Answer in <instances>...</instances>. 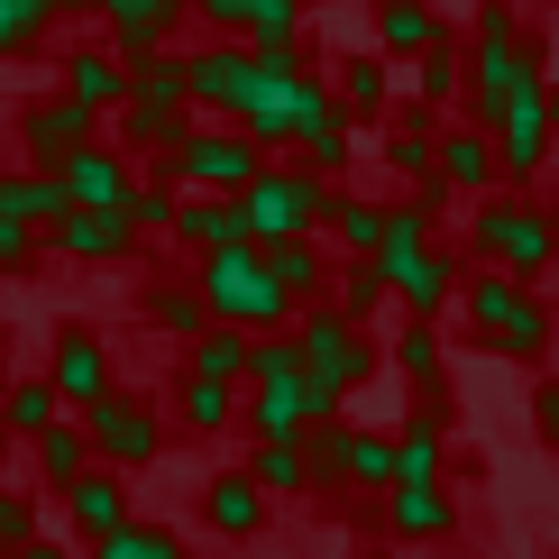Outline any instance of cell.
I'll list each match as a JSON object with an SVG mask.
<instances>
[{"instance_id": "8", "label": "cell", "mask_w": 559, "mask_h": 559, "mask_svg": "<svg viewBox=\"0 0 559 559\" xmlns=\"http://www.w3.org/2000/svg\"><path fill=\"white\" fill-rule=\"evenodd\" d=\"M302 459H312V486H358V496L394 486V431H367V423H312Z\"/></svg>"}, {"instance_id": "4", "label": "cell", "mask_w": 559, "mask_h": 559, "mask_svg": "<svg viewBox=\"0 0 559 559\" xmlns=\"http://www.w3.org/2000/svg\"><path fill=\"white\" fill-rule=\"evenodd\" d=\"M258 166H266V147L248 129H229V120H183V138L156 156V175H166L175 193H248Z\"/></svg>"}, {"instance_id": "38", "label": "cell", "mask_w": 559, "mask_h": 559, "mask_svg": "<svg viewBox=\"0 0 559 559\" xmlns=\"http://www.w3.org/2000/svg\"><path fill=\"white\" fill-rule=\"evenodd\" d=\"M92 559H183V532L175 523H120V532H102V542H92Z\"/></svg>"}, {"instance_id": "32", "label": "cell", "mask_w": 559, "mask_h": 559, "mask_svg": "<svg viewBox=\"0 0 559 559\" xmlns=\"http://www.w3.org/2000/svg\"><path fill=\"white\" fill-rule=\"evenodd\" d=\"M56 19H92V0H0V56H28L46 46Z\"/></svg>"}, {"instance_id": "39", "label": "cell", "mask_w": 559, "mask_h": 559, "mask_svg": "<svg viewBox=\"0 0 559 559\" xmlns=\"http://www.w3.org/2000/svg\"><path fill=\"white\" fill-rule=\"evenodd\" d=\"M431 138H440V129H431V110H423V102H413V110H404V120H394V129H385V166H394V175H404V183H423V175H431Z\"/></svg>"}, {"instance_id": "33", "label": "cell", "mask_w": 559, "mask_h": 559, "mask_svg": "<svg viewBox=\"0 0 559 559\" xmlns=\"http://www.w3.org/2000/svg\"><path fill=\"white\" fill-rule=\"evenodd\" d=\"M321 302H331L340 321H358V331H367V321L385 312V275H377V258H340V266H331V294H321Z\"/></svg>"}, {"instance_id": "35", "label": "cell", "mask_w": 559, "mask_h": 559, "mask_svg": "<svg viewBox=\"0 0 559 559\" xmlns=\"http://www.w3.org/2000/svg\"><path fill=\"white\" fill-rule=\"evenodd\" d=\"M183 377H221V385H248V331H202V340H183Z\"/></svg>"}, {"instance_id": "21", "label": "cell", "mask_w": 559, "mask_h": 559, "mask_svg": "<svg viewBox=\"0 0 559 559\" xmlns=\"http://www.w3.org/2000/svg\"><path fill=\"white\" fill-rule=\"evenodd\" d=\"M431 46H450L431 0H377V56L385 64H413V56H431Z\"/></svg>"}, {"instance_id": "22", "label": "cell", "mask_w": 559, "mask_h": 559, "mask_svg": "<svg viewBox=\"0 0 559 559\" xmlns=\"http://www.w3.org/2000/svg\"><path fill=\"white\" fill-rule=\"evenodd\" d=\"M258 258H266V275H275V294H285L294 302V312H302V302H321V294H331V248H321V239H275V248H258Z\"/></svg>"}, {"instance_id": "6", "label": "cell", "mask_w": 559, "mask_h": 559, "mask_svg": "<svg viewBox=\"0 0 559 559\" xmlns=\"http://www.w3.org/2000/svg\"><path fill=\"white\" fill-rule=\"evenodd\" d=\"M468 248H477L496 275H514V285H532V275H550V266H559V229H550L542 202H477Z\"/></svg>"}, {"instance_id": "42", "label": "cell", "mask_w": 559, "mask_h": 559, "mask_svg": "<svg viewBox=\"0 0 559 559\" xmlns=\"http://www.w3.org/2000/svg\"><path fill=\"white\" fill-rule=\"evenodd\" d=\"M37 258H46V239H37V229H19L10 212H0V275H37Z\"/></svg>"}, {"instance_id": "37", "label": "cell", "mask_w": 559, "mask_h": 559, "mask_svg": "<svg viewBox=\"0 0 559 559\" xmlns=\"http://www.w3.org/2000/svg\"><path fill=\"white\" fill-rule=\"evenodd\" d=\"M385 358H394V377H413V385H440V367H450V348H440V331H431V321H404V331H394L385 340Z\"/></svg>"}, {"instance_id": "25", "label": "cell", "mask_w": 559, "mask_h": 559, "mask_svg": "<svg viewBox=\"0 0 559 559\" xmlns=\"http://www.w3.org/2000/svg\"><path fill=\"white\" fill-rule=\"evenodd\" d=\"M83 468H92V440H83V423H74V413H56V423L28 440V477L46 486V496H56V486H74Z\"/></svg>"}, {"instance_id": "34", "label": "cell", "mask_w": 559, "mask_h": 559, "mask_svg": "<svg viewBox=\"0 0 559 559\" xmlns=\"http://www.w3.org/2000/svg\"><path fill=\"white\" fill-rule=\"evenodd\" d=\"M248 486H258L266 504H285L312 486V459H302V440H258V459H248Z\"/></svg>"}, {"instance_id": "47", "label": "cell", "mask_w": 559, "mask_h": 559, "mask_svg": "<svg viewBox=\"0 0 559 559\" xmlns=\"http://www.w3.org/2000/svg\"><path fill=\"white\" fill-rule=\"evenodd\" d=\"M0 367H10V331H0Z\"/></svg>"}, {"instance_id": "31", "label": "cell", "mask_w": 559, "mask_h": 559, "mask_svg": "<svg viewBox=\"0 0 559 559\" xmlns=\"http://www.w3.org/2000/svg\"><path fill=\"white\" fill-rule=\"evenodd\" d=\"M321 229H331L340 258H377V239H385V202H358V193H340V183H331V202H321Z\"/></svg>"}, {"instance_id": "20", "label": "cell", "mask_w": 559, "mask_h": 559, "mask_svg": "<svg viewBox=\"0 0 559 559\" xmlns=\"http://www.w3.org/2000/svg\"><path fill=\"white\" fill-rule=\"evenodd\" d=\"M266 514H275V504L258 496V486H248V468H221L212 486H202V523H212L221 542H258Z\"/></svg>"}, {"instance_id": "23", "label": "cell", "mask_w": 559, "mask_h": 559, "mask_svg": "<svg viewBox=\"0 0 559 559\" xmlns=\"http://www.w3.org/2000/svg\"><path fill=\"white\" fill-rule=\"evenodd\" d=\"M0 212H10L19 229H37V239H46V229H56L64 212H74V202H64L56 166H10V175H0Z\"/></svg>"}, {"instance_id": "26", "label": "cell", "mask_w": 559, "mask_h": 559, "mask_svg": "<svg viewBox=\"0 0 559 559\" xmlns=\"http://www.w3.org/2000/svg\"><path fill=\"white\" fill-rule=\"evenodd\" d=\"M239 37L258 64H302V0H248Z\"/></svg>"}, {"instance_id": "41", "label": "cell", "mask_w": 559, "mask_h": 559, "mask_svg": "<svg viewBox=\"0 0 559 559\" xmlns=\"http://www.w3.org/2000/svg\"><path fill=\"white\" fill-rule=\"evenodd\" d=\"M175 202H183V193H175L166 175H138L120 212H129V229H138V239H166V229H175Z\"/></svg>"}, {"instance_id": "2", "label": "cell", "mask_w": 559, "mask_h": 559, "mask_svg": "<svg viewBox=\"0 0 559 559\" xmlns=\"http://www.w3.org/2000/svg\"><path fill=\"white\" fill-rule=\"evenodd\" d=\"M193 294H202V312H212L221 331H248V340L294 331V302L275 294L258 248H212V258H193Z\"/></svg>"}, {"instance_id": "16", "label": "cell", "mask_w": 559, "mask_h": 559, "mask_svg": "<svg viewBox=\"0 0 559 559\" xmlns=\"http://www.w3.org/2000/svg\"><path fill=\"white\" fill-rule=\"evenodd\" d=\"M46 248H56L64 266H129L138 229H129V212H64L56 229H46Z\"/></svg>"}, {"instance_id": "40", "label": "cell", "mask_w": 559, "mask_h": 559, "mask_svg": "<svg viewBox=\"0 0 559 559\" xmlns=\"http://www.w3.org/2000/svg\"><path fill=\"white\" fill-rule=\"evenodd\" d=\"M468 92V56L459 46H431V56H413V102L440 110V102H459Z\"/></svg>"}, {"instance_id": "11", "label": "cell", "mask_w": 559, "mask_h": 559, "mask_svg": "<svg viewBox=\"0 0 559 559\" xmlns=\"http://www.w3.org/2000/svg\"><path fill=\"white\" fill-rule=\"evenodd\" d=\"M92 138H102V120L74 110L64 92H28V102H19V120H10V147L28 156V166H64V156L92 147Z\"/></svg>"}, {"instance_id": "44", "label": "cell", "mask_w": 559, "mask_h": 559, "mask_svg": "<svg viewBox=\"0 0 559 559\" xmlns=\"http://www.w3.org/2000/svg\"><path fill=\"white\" fill-rule=\"evenodd\" d=\"M532 431H542V440H559V385H542V394H532Z\"/></svg>"}, {"instance_id": "24", "label": "cell", "mask_w": 559, "mask_h": 559, "mask_svg": "<svg viewBox=\"0 0 559 559\" xmlns=\"http://www.w3.org/2000/svg\"><path fill=\"white\" fill-rule=\"evenodd\" d=\"M138 321H147V331H166L175 348L212 331V312H202V294H193V275H156V285L138 294Z\"/></svg>"}, {"instance_id": "17", "label": "cell", "mask_w": 559, "mask_h": 559, "mask_svg": "<svg viewBox=\"0 0 559 559\" xmlns=\"http://www.w3.org/2000/svg\"><path fill=\"white\" fill-rule=\"evenodd\" d=\"M56 504H64V523H74L83 542H102V532L129 523V477L120 468H83L74 486H56Z\"/></svg>"}, {"instance_id": "45", "label": "cell", "mask_w": 559, "mask_h": 559, "mask_svg": "<svg viewBox=\"0 0 559 559\" xmlns=\"http://www.w3.org/2000/svg\"><path fill=\"white\" fill-rule=\"evenodd\" d=\"M0 559H74V550H64V542H46V532H37V542H10Z\"/></svg>"}, {"instance_id": "46", "label": "cell", "mask_w": 559, "mask_h": 559, "mask_svg": "<svg viewBox=\"0 0 559 559\" xmlns=\"http://www.w3.org/2000/svg\"><path fill=\"white\" fill-rule=\"evenodd\" d=\"M10 166H19V147H10V129H0V175H10Z\"/></svg>"}, {"instance_id": "15", "label": "cell", "mask_w": 559, "mask_h": 559, "mask_svg": "<svg viewBox=\"0 0 559 559\" xmlns=\"http://www.w3.org/2000/svg\"><path fill=\"white\" fill-rule=\"evenodd\" d=\"M56 183H64V202H74V212H120L129 183H138V156H120L110 138H92V147H74V156L56 166Z\"/></svg>"}, {"instance_id": "14", "label": "cell", "mask_w": 559, "mask_h": 559, "mask_svg": "<svg viewBox=\"0 0 559 559\" xmlns=\"http://www.w3.org/2000/svg\"><path fill=\"white\" fill-rule=\"evenodd\" d=\"M92 19H102V46L110 56H166L175 28H183V0H92Z\"/></svg>"}, {"instance_id": "7", "label": "cell", "mask_w": 559, "mask_h": 559, "mask_svg": "<svg viewBox=\"0 0 559 559\" xmlns=\"http://www.w3.org/2000/svg\"><path fill=\"white\" fill-rule=\"evenodd\" d=\"M74 423H83V440H92V468H120V477L156 468V450H166V413H156L147 394H129V385H110L102 404L74 413Z\"/></svg>"}, {"instance_id": "27", "label": "cell", "mask_w": 559, "mask_h": 559, "mask_svg": "<svg viewBox=\"0 0 559 559\" xmlns=\"http://www.w3.org/2000/svg\"><path fill=\"white\" fill-rule=\"evenodd\" d=\"M459 504L440 496V486H385V532L394 542H450Z\"/></svg>"}, {"instance_id": "18", "label": "cell", "mask_w": 559, "mask_h": 559, "mask_svg": "<svg viewBox=\"0 0 559 559\" xmlns=\"http://www.w3.org/2000/svg\"><path fill=\"white\" fill-rule=\"evenodd\" d=\"M166 239H183L193 258H212V248H248L239 193H183V202H175V229H166Z\"/></svg>"}, {"instance_id": "12", "label": "cell", "mask_w": 559, "mask_h": 559, "mask_svg": "<svg viewBox=\"0 0 559 559\" xmlns=\"http://www.w3.org/2000/svg\"><path fill=\"white\" fill-rule=\"evenodd\" d=\"M46 385H56V404L64 413H83V404H102L110 385V348H102V331H83V321H64L56 340H46Z\"/></svg>"}, {"instance_id": "5", "label": "cell", "mask_w": 559, "mask_h": 559, "mask_svg": "<svg viewBox=\"0 0 559 559\" xmlns=\"http://www.w3.org/2000/svg\"><path fill=\"white\" fill-rule=\"evenodd\" d=\"M321 202H331V183L285 166V156H266L258 175H248L239 193V221H248V248H275V239H312L321 229Z\"/></svg>"}, {"instance_id": "1", "label": "cell", "mask_w": 559, "mask_h": 559, "mask_svg": "<svg viewBox=\"0 0 559 559\" xmlns=\"http://www.w3.org/2000/svg\"><path fill=\"white\" fill-rule=\"evenodd\" d=\"M285 340H294V358H302V404H312V423H340L348 394L377 377V340H367L358 321H340L331 302H302Z\"/></svg>"}, {"instance_id": "10", "label": "cell", "mask_w": 559, "mask_h": 559, "mask_svg": "<svg viewBox=\"0 0 559 559\" xmlns=\"http://www.w3.org/2000/svg\"><path fill=\"white\" fill-rule=\"evenodd\" d=\"M248 83H258V56H248L239 37H212L183 56V102H193V120H239Z\"/></svg>"}, {"instance_id": "29", "label": "cell", "mask_w": 559, "mask_h": 559, "mask_svg": "<svg viewBox=\"0 0 559 559\" xmlns=\"http://www.w3.org/2000/svg\"><path fill=\"white\" fill-rule=\"evenodd\" d=\"M229 423H239V385H221V377H175V431L221 440Z\"/></svg>"}, {"instance_id": "36", "label": "cell", "mask_w": 559, "mask_h": 559, "mask_svg": "<svg viewBox=\"0 0 559 559\" xmlns=\"http://www.w3.org/2000/svg\"><path fill=\"white\" fill-rule=\"evenodd\" d=\"M56 385H46V377H10V385H0V431H10V440H37L46 423H56Z\"/></svg>"}, {"instance_id": "43", "label": "cell", "mask_w": 559, "mask_h": 559, "mask_svg": "<svg viewBox=\"0 0 559 559\" xmlns=\"http://www.w3.org/2000/svg\"><path fill=\"white\" fill-rule=\"evenodd\" d=\"M183 19H202V28H221V37H239V19H248V0H183Z\"/></svg>"}, {"instance_id": "3", "label": "cell", "mask_w": 559, "mask_h": 559, "mask_svg": "<svg viewBox=\"0 0 559 559\" xmlns=\"http://www.w3.org/2000/svg\"><path fill=\"white\" fill-rule=\"evenodd\" d=\"M459 302H468L477 340L496 348V358H514V367L550 358V302L532 285H514V275H459Z\"/></svg>"}, {"instance_id": "9", "label": "cell", "mask_w": 559, "mask_h": 559, "mask_svg": "<svg viewBox=\"0 0 559 559\" xmlns=\"http://www.w3.org/2000/svg\"><path fill=\"white\" fill-rule=\"evenodd\" d=\"M550 129H559V110H550V83H532V92H514V102L486 120V138H496V175L504 183H532L550 166Z\"/></svg>"}, {"instance_id": "30", "label": "cell", "mask_w": 559, "mask_h": 559, "mask_svg": "<svg viewBox=\"0 0 559 559\" xmlns=\"http://www.w3.org/2000/svg\"><path fill=\"white\" fill-rule=\"evenodd\" d=\"M331 102L348 110V120H385V110H394V64L385 56H340Z\"/></svg>"}, {"instance_id": "28", "label": "cell", "mask_w": 559, "mask_h": 559, "mask_svg": "<svg viewBox=\"0 0 559 559\" xmlns=\"http://www.w3.org/2000/svg\"><path fill=\"white\" fill-rule=\"evenodd\" d=\"M120 110L193 120V102H183V56H129V102H120Z\"/></svg>"}, {"instance_id": "13", "label": "cell", "mask_w": 559, "mask_h": 559, "mask_svg": "<svg viewBox=\"0 0 559 559\" xmlns=\"http://www.w3.org/2000/svg\"><path fill=\"white\" fill-rule=\"evenodd\" d=\"M56 92H64L74 110H92V120H110V110L129 102V64L110 56L102 37H74V46L56 56Z\"/></svg>"}, {"instance_id": "19", "label": "cell", "mask_w": 559, "mask_h": 559, "mask_svg": "<svg viewBox=\"0 0 559 559\" xmlns=\"http://www.w3.org/2000/svg\"><path fill=\"white\" fill-rule=\"evenodd\" d=\"M431 175L450 183V193L486 202V183H496V138H486L477 120H468V129H440V138H431Z\"/></svg>"}]
</instances>
